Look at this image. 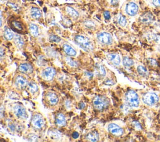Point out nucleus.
Returning <instances> with one entry per match:
<instances>
[{
    "instance_id": "1",
    "label": "nucleus",
    "mask_w": 160,
    "mask_h": 142,
    "mask_svg": "<svg viewBox=\"0 0 160 142\" xmlns=\"http://www.w3.org/2000/svg\"><path fill=\"white\" fill-rule=\"evenodd\" d=\"M75 42L85 51L90 52L93 50V44L90 39L82 35H77L75 37Z\"/></svg>"
},
{
    "instance_id": "2",
    "label": "nucleus",
    "mask_w": 160,
    "mask_h": 142,
    "mask_svg": "<svg viewBox=\"0 0 160 142\" xmlns=\"http://www.w3.org/2000/svg\"><path fill=\"white\" fill-rule=\"evenodd\" d=\"M93 104L96 110L102 111L108 107L110 102L107 98L104 96H97L93 99Z\"/></svg>"
},
{
    "instance_id": "3",
    "label": "nucleus",
    "mask_w": 160,
    "mask_h": 142,
    "mask_svg": "<svg viewBox=\"0 0 160 142\" xmlns=\"http://www.w3.org/2000/svg\"><path fill=\"white\" fill-rule=\"evenodd\" d=\"M126 100L128 105L131 107H138L139 105V99L138 94L133 90H130L126 94Z\"/></svg>"
},
{
    "instance_id": "4",
    "label": "nucleus",
    "mask_w": 160,
    "mask_h": 142,
    "mask_svg": "<svg viewBox=\"0 0 160 142\" xmlns=\"http://www.w3.org/2000/svg\"><path fill=\"white\" fill-rule=\"evenodd\" d=\"M143 102L148 106H154L159 102V97L156 94L151 92L146 93L143 96Z\"/></svg>"
},
{
    "instance_id": "5",
    "label": "nucleus",
    "mask_w": 160,
    "mask_h": 142,
    "mask_svg": "<svg viewBox=\"0 0 160 142\" xmlns=\"http://www.w3.org/2000/svg\"><path fill=\"white\" fill-rule=\"evenodd\" d=\"M45 122L43 117L39 114H34L31 118V125L36 130H41L44 126Z\"/></svg>"
},
{
    "instance_id": "6",
    "label": "nucleus",
    "mask_w": 160,
    "mask_h": 142,
    "mask_svg": "<svg viewBox=\"0 0 160 142\" xmlns=\"http://www.w3.org/2000/svg\"><path fill=\"white\" fill-rule=\"evenodd\" d=\"M97 38L98 41L103 44L110 45L113 43V38L111 34L106 32H101L98 34Z\"/></svg>"
},
{
    "instance_id": "7",
    "label": "nucleus",
    "mask_w": 160,
    "mask_h": 142,
    "mask_svg": "<svg viewBox=\"0 0 160 142\" xmlns=\"http://www.w3.org/2000/svg\"><path fill=\"white\" fill-rule=\"evenodd\" d=\"M13 112L15 116L21 120L28 118V114L25 108L21 105H16L13 107Z\"/></svg>"
},
{
    "instance_id": "8",
    "label": "nucleus",
    "mask_w": 160,
    "mask_h": 142,
    "mask_svg": "<svg viewBox=\"0 0 160 142\" xmlns=\"http://www.w3.org/2000/svg\"><path fill=\"white\" fill-rule=\"evenodd\" d=\"M55 75H56V70L53 67L46 68L42 71L43 78L47 81L52 80L53 78H54Z\"/></svg>"
},
{
    "instance_id": "9",
    "label": "nucleus",
    "mask_w": 160,
    "mask_h": 142,
    "mask_svg": "<svg viewBox=\"0 0 160 142\" xmlns=\"http://www.w3.org/2000/svg\"><path fill=\"white\" fill-rule=\"evenodd\" d=\"M46 98L48 104L51 106L57 105L59 102V98L57 94L52 91H49L47 93Z\"/></svg>"
},
{
    "instance_id": "10",
    "label": "nucleus",
    "mask_w": 160,
    "mask_h": 142,
    "mask_svg": "<svg viewBox=\"0 0 160 142\" xmlns=\"http://www.w3.org/2000/svg\"><path fill=\"white\" fill-rule=\"evenodd\" d=\"M138 6L134 2H130L126 5V12L130 16H135L138 13Z\"/></svg>"
},
{
    "instance_id": "11",
    "label": "nucleus",
    "mask_w": 160,
    "mask_h": 142,
    "mask_svg": "<svg viewBox=\"0 0 160 142\" xmlns=\"http://www.w3.org/2000/svg\"><path fill=\"white\" fill-rule=\"evenodd\" d=\"M108 129L112 135L117 136H121L124 133L123 130L120 126L115 123L110 124L108 126Z\"/></svg>"
},
{
    "instance_id": "12",
    "label": "nucleus",
    "mask_w": 160,
    "mask_h": 142,
    "mask_svg": "<svg viewBox=\"0 0 160 142\" xmlns=\"http://www.w3.org/2000/svg\"><path fill=\"white\" fill-rule=\"evenodd\" d=\"M139 21L143 24L149 25L154 21V16L150 12L144 13L139 17Z\"/></svg>"
},
{
    "instance_id": "13",
    "label": "nucleus",
    "mask_w": 160,
    "mask_h": 142,
    "mask_svg": "<svg viewBox=\"0 0 160 142\" xmlns=\"http://www.w3.org/2000/svg\"><path fill=\"white\" fill-rule=\"evenodd\" d=\"M15 85L17 88L23 89L28 85V83L25 77L19 75L15 79Z\"/></svg>"
},
{
    "instance_id": "14",
    "label": "nucleus",
    "mask_w": 160,
    "mask_h": 142,
    "mask_svg": "<svg viewBox=\"0 0 160 142\" xmlns=\"http://www.w3.org/2000/svg\"><path fill=\"white\" fill-rule=\"evenodd\" d=\"M18 69L21 73L26 74H31L33 72V67L31 64L28 63L21 64L19 66Z\"/></svg>"
},
{
    "instance_id": "15",
    "label": "nucleus",
    "mask_w": 160,
    "mask_h": 142,
    "mask_svg": "<svg viewBox=\"0 0 160 142\" xmlns=\"http://www.w3.org/2000/svg\"><path fill=\"white\" fill-rule=\"evenodd\" d=\"M108 60L115 66H119L121 63V57L117 53H111L107 55Z\"/></svg>"
},
{
    "instance_id": "16",
    "label": "nucleus",
    "mask_w": 160,
    "mask_h": 142,
    "mask_svg": "<svg viewBox=\"0 0 160 142\" xmlns=\"http://www.w3.org/2000/svg\"><path fill=\"white\" fill-rule=\"evenodd\" d=\"M63 50L65 53L70 56V57H76V52L75 50L73 47L69 44H64L63 46Z\"/></svg>"
},
{
    "instance_id": "17",
    "label": "nucleus",
    "mask_w": 160,
    "mask_h": 142,
    "mask_svg": "<svg viewBox=\"0 0 160 142\" xmlns=\"http://www.w3.org/2000/svg\"><path fill=\"white\" fill-rule=\"evenodd\" d=\"M86 139L90 141H98L99 139V135L97 131L93 130L89 133L86 136Z\"/></svg>"
},
{
    "instance_id": "18",
    "label": "nucleus",
    "mask_w": 160,
    "mask_h": 142,
    "mask_svg": "<svg viewBox=\"0 0 160 142\" xmlns=\"http://www.w3.org/2000/svg\"><path fill=\"white\" fill-rule=\"evenodd\" d=\"M30 14H31V17L35 20H39L42 16V13H41V10L38 8H36V7H33L31 8Z\"/></svg>"
},
{
    "instance_id": "19",
    "label": "nucleus",
    "mask_w": 160,
    "mask_h": 142,
    "mask_svg": "<svg viewBox=\"0 0 160 142\" xmlns=\"http://www.w3.org/2000/svg\"><path fill=\"white\" fill-rule=\"evenodd\" d=\"M56 123L60 126H63L66 124V120L65 115L62 113H58L56 117Z\"/></svg>"
},
{
    "instance_id": "20",
    "label": "nucleus",
    "mask_w": 160,
    "mask_h": 142,
    "mask_svg": "<svg viewBox=\"0 0 160 142\" xmlns=\"http://www.w3.org/2000/svg\"><path fill=\"white\" fill-rule=\"evenodd\" d=\"M96 72L97 75L100 77H104L106 74V71L104 67L101 64H96L95 67Z\"/></svg>"
},
{
    "instance_id": "21",
    "label": "nucleus",
    "mask_w": 160,
    "mask_h": 142,
    "mask_svg": "<svg viewBox=\"0 0 160 142\" xmlns=\"http://www.w3.org/2000/svg\"><path fill=\"white\" fill-rule=\"evenodd\" d=\"M29 30L31 35L34 37H37L39 35V28L38 26L34 23H30Z\"/></svg>"
},
{
    "instance_id": "22",
    "label": "nucleus",
    "mask_w": 160,
    "mask_h": 142,
    "mask_svg": "<svg viewBox=\"0 0 160 142\" xmlns=\"http://www.w3.org/2000/svg\"><path fill=\"white\" fill-rule=\"evenodd\" d=\"M66 10V12L68 14V15H70L71 17L74 18H77L79 17L78 12L76 10H75L74 8H73L72 7H67Z\"/></svg>"
},
{
    "instance_id": "23",
    "label": "nucleus",
    "mask_w": 160,
    "mask_h": 142,
    "mask_svg": "<svg viewBox=\"0 0 160 142\" xmlns=\"http://www.w3.org/2000/svg\"><path fill=\"white\" fill-rule=\"evenodd\" d=\"M4 38L7 40H11L15 38V34L10 28H6L4 31Z\"/></svg>"
},
{
    "instance_id": "24",
    "label": "nucleus",
    "mask_w": 160,
    "mask_h": 142,
    "mask_svg": "<svg viewBox=\"0 0 160 142\" xmlns=\"http://www.w3.org/2000/svg\"><path fill=\"white\" fill-rule=\"evenodd\" d=\"M28 89L31 93H36L38 91V86L37 84L34 81H31L28 83Z\"/></svg>"
},
{
    "instance_id": "25",
    "label": "nucleus",
    "mask_w": 160,
    "mask_h": 142,
    "mask_svg": "<svg viewBox=\"0 0 160 142\" xmlns=\"http://www.w3.org/2000/svg\"><path fill=\"white\" fill-rule=\"evenodd\" d=\"M15 43L20 48H21V47L24 45V41L23 38L18 34H16L15 36Z\"/></svg>"
},
{
    "instance_id": "26",
    "label": "nucleus",
    "mask_w": 160,
    "mask_h": 142,
    "mask_svg": "<svg viewBox=\"0 0 160 142\" xmlns=\"http://www.w3.org/2000/svg\"><path fill=\"white\" fill-rule=\"evenodd\" d=\"M123 64L126 67H131L134 65V61L129 57H125L123 60Z\"/></svg>"
},
{
    "instance_id": "27",
    "label": "nucleus",
    "mask_w": 160,
    "mask_h": 142,
    "mask_svg": "<svg viewBox=\"0 0 160 142\" xmlns=\"http://www.w3.org/2000/svg\"><path fill=\"white\" fill-rule=\"evenodd\" d=\"M148 38L150 40H153L160 44V34L150 33L148 35Z\"/></svg>"
},
{
    "instance_id": "28",
    "label": "nucleus",
    "mask_w": 160,
    "mask_h": 142,
    "mask_svg": "<svg viewBox=\"0 0 160 142\" xmlns=\"http://www.w3.org/2000/svg\"><path fill=\"white\" fill-rule=\"evenodd\" d=\"M118 24L121 26H125L127 23L126 18L125 16L122 15L121 14H120L118 18Z\"/></svg>"
},
{
    "instance_id": "29",
    "label": "nucleus",
    "mask_w": 160,
    "mask_h": 142,
    "mask_svg": "<svg viewBox=\"0 0 160 142\" xmlns=\"http://www.w3.org/2000/svg\"><path fill=\"white\" fill-rule=\"evenodd\" d=\"M137 71L138 72V73L143 76H146L148 75V70H146V68L145 67H144L143 66H139L137 68Z\"/></svg>"
},
{
    "instance_id": "30",
    "label": "nucleus",
    "mask_w": 160,
    "mask_h": 142,
    "mask_svg": "<svg viewBox=\"0 0 160 142\" xmlns=\"http://www.w3.org/2000/svg\"><path fill=\"white\" fill-rule=\"evenodd\" d=\"M84 25L86 27H87L89 29H91V30L94 29L96 27L95 23L91 20H86L84 22Z\"/></svg>"
},
{
    "instance_id": "31",
    "label": "nucleus",
    "mask_w": 160,
    "mask_h": 142,
    "mask_svg": "<svg viewBox=\"0 0 160 142\" xmlns=\"http://www.w3.org/2000/svg\"><path fill=\"white\" fill-rule=\"evenodd\" d=\"M49 39L50 41L53 43H60L62 41V39L60 37L55 34L50 35L49 37Z\"/></svg>"
},
{
    "instance_id": "32",
    "label": "nucleus",
    "mask_w": 160,
    "mask_h": 142,
    "mask_svg": "<svg viewBox=\"0 0 160 142\" xmlns=\"http://www.w3.org/2000/svg\"><path fill=\"white\" fill-rule=\"evenodd\" d=\"M11 24H12V26H13V28L15 29H16V30H17L18 31H23V28L20 22H18L17 21H13Z\"/></svg>"
},
{
    "instance_id": "33",
    "label": "nucleus",
    "mask_w": 160,
    "mask_h": 142,
    "mask_svg": "<svg viewBox=\"0 0 160 142\" xmlns=\"http://www.w3.org/2000/svg\"><path fill=\"white\" fill-rule=\"evenodd\" d=\"M66 61L67 64H68L70 66L77 67V66H78L76 62H75L74 60H73L72 59H71L70 57H66Z\"/></svg>"
},
{
    "instance_id": "34",
    "label": "nucleus",
    "mask_w": 160,
    "mask_h": 142,
    "mask_svg": "<svg viewBox=\"0 0 160 142\" xmlns=\"http://www.w3.org/2000/svg\"><path fill=\"white\" fill-rule=\"evenodd\" d=\"M104 17L106 20H109L111 18V14L108 11H105L104 12Z\"/></svg>"
},
{
    "instance_id": "35",
    "label": "nucleus",
    "mask_w": 160,
    "mask_h": 142,
    "mask_svg": "<svg viewBox=\"0 0 160 142\" xmlns=\"http://www.w3.org/2000/svg\"><path fill=\"white\" fill-rule=\"evenodd\" d=\"M153 4L156 7H160V0H153Z\"/></svg>"
},
{
    "instance_id": "36",
    "label": "nucleus",
    "mask_w": 160,
    "mask_h": 142,
    "mask_svg": "<svg viewBox=\"0 0 160 142\" xmlns=\"http://www.w3.org/2000/svg\"><path fill=\"white\" fill-rule=\"evenodd\" d=\"M133 124H134V126H135V128H136V130H141V125H140L138 122L135 121V122L133 123Z\"/></svg>"
},
{
    "instance_id": "37",
    "label": "nucleus",
    "mask_w": 160,
    "mask_h": 142,
    "mask_svg": "<svg viewBox=\"0 0 160 142\" xmlns=\"http://www.w3.org/2000/svg\"><path fill=\"white\" fill-rule=\"evenodd\" d=\"M8 126H9V128H10V130L11 131H15L16 126L13 123H9L8 124Z\"/></svg>"
},
{
    "instance_id": "38",
    "label": "nucleus",
    "mask_w": 160,
    "mask_h": 142,
    "mask_svg": "<svg viewBox=\"0 0 160 142\" xmlns=\"http://www.w3.org/2000/svg\"><path fill=\"white\" fill-rule=\"evenodd\" d=\"M149 63L151 66H156V62L154 59H150L149 60Z\"/></svg>"
},
{
    "instance_id": "39",
    "label": "nucleus",
    "mask_w": 160,
    "mask_h": 142,
    "mask_svg": "<svg viewBox=\"0 0 160 142\" xmlns=\"http://www.w3.org/2000/svg\"><path fill=\"white\" fill-rule=\"evenodd\" d=\"M119 0H110V3L112 5H116L118 3Z\"/></svg>"
},
{
    "instance_id": "40",
    "label": "nucleus",
    "mask_w": 160,
    "mask_h": 142,
    "mask_svg": "<svg viewBox=\"0 0 160 142\" xmlns=\"http://www.w3.org/2000/svg\"><path fill=\"white\" fill-rule=\"evenodd\" d=\"M38 138V137H37V136H36V135H33V136H30V140H31V141H37V139Z\"/></svg>"
},
{
    "instance_id": "41",
    "label": "nucleus",
    "mask_w": 160,
    "mask_h": 142,
    "mask_svg": "<svg viewBox=\"0 0 160 142\" xmlns=\"http://www.w3.org/2000/svg\"><path fill=\"white\" fill-rule=\"evenodd\" d=\"M78 137H79V133H78V132L75 131V132H74V133H73V138L76 139V138H78Z\"/></svg>"
},
{
    "instance_id": "42",
    "label": "nucleus",
    "mask_w": 160,
    "mask_h": 142,
    "mask_svg": "<svg viewBox=\"0 0 160 142\" xmlns=\"http://www.w3.org/2000/svg\"><path fill=\"white\" fill-rule=\"evenodd\" d=\"M79 107L80 109H83L85 107V104L83 102H81L79 105Z\"/></svg>"
},
{
    "instance_id": "43",
    "label": "nucleus",
    "mask_w": 160,
    "mask_h": 142,
    "mask_svg": "<svg viewBox=\"0 0 160 142\" xmlns=\"http://www.w3.org/2000/svg\"><path fill=\"white\" fill-rule=\"evenodd\" d=\"M8 5H9L10 7H11L14 10H17V7L15 4L11 3H8Z\"/></svg>"
},
{
    "instance_id": "44",
    "label": "nucleus",
    "mask_w": 160,
    "mask_h": 142,
    "mask_svg": "<svg viewBox=\"0 0 160 142\" xmlns=\"http://www.w3.org/2000/svg\"><path fill=\"white\" fill-rule=\"evenodd\" d=\"M3 107H2V108H1V117H3Z\"/></svg>"
},
{
    "instance_id": "45",
    "label": "nucleus",
    "mask_w": 160,
    "mask_h": 142,
    "mask_svg": "<svg viewBox=\"0 0 160 142\" xmlns=\"http://www.w3.org/2000/svg\"><path fill=\"white\" fill-rule=\"evenodd\" d=\"M3 56V49L2 48H1V57H2Z\"/></svg>"
}]
</instances>
